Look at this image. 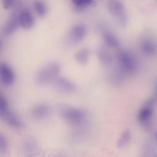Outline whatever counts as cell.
<instances>
[{
  "label": "cell",
  "mask_w": 157,
  "mask_h": 157,
  "mask_svg": "<svg viewBox=\"0 0 157 157\" xmlns=\"http://www.w3.org/2000/svg\"><path fill=\"white\" fill-rule=\"evenodd\" d=\"M19 25L18 20V10H16L9 17L6 23H5L2 33L4 36H9L12 34L17 29Z\"/></svg>",
  "instance_id": "12"
},
{
  "label": "cell",
  "mask_w": 157,
  "mask_h": 157,
  "mask_svg": "<svg viewBox=\"0 0 157 157\" xmlns=\"http://www.w3.org/2000/svg\"><path fill=\"white\" fill-rule=\"evenodd\" d=\"M22 148L23 152L28 156H36L39 151L38 145L33 139H26L23 143Z\"/></svg>",
  "instance_id": "15"
},
{
  "label": "cell",
  "mask_w": 157,
  "mask_h": 157,
  "mask_svg": "<svg viewBox=\"0 0 157 157\" xmlns=\"http://www.w3.org/2000/svg\"><path fill=\"white\" fill-rule=\"evenodd\" d=\"M33 4L37 15L41 17H44L47 12L45 3L42 0H34Z\"/></svg>",
  "instance_id": "20"
},
{
  "label": "cell",
  "mask_w": 157,
  "mask_h": 157,
  "mask_svg": "<svg viewBox=\"0 0 157 157\" xmlns=\"http://www.w3.org/2000/svg\"><path fill=\"white\" fill-rule=\"evenodd\" d=\"M8 148V142L6 137L2 134H0V153L4 154Z\"/></svg>",
  "instance_id": "24"
},
{
  "label": "cell",
  "mask_w": 157,
  "mask_h": 157,
  "mask_svg": "<svg viewBox=\"0 0 157 157\" xmlns=\"http://www.w3.org/2000/svg\"><path fill=\"white\" fill-rule=\"evenodd\" d=\"M109 13L121 26H124L128 22V15L123 4L120 0H109L107 2Z\"/></svg>",
  "instance_id": "4"
},
{
  "label": "cell",
  "mask_w": 157,
  "mask_h": 157,
  "mask_svg": "<svg viewBox=\"0 0 157 157\" xmlns=\"http://www.w3.org/2000/svg\"><path fill=\"white\" fill-rule=\"evenodd\" d=\"M19 25L24 29H29L35 25V20L31 12L28 8L18 10Z\"/></svg>",
  "instance_id": "8"
},
{
  "label": "cell",
  "mask_w": 157,
  "mask_h": 157,
  "mask_svg": "<svg viewBox=\"0 0 157 157\" xmlns=\"http://www.w3.org/2000/svg\"><path fill=\"white\" fill-rule=\"evenodd\" d=\"M156 140H157V134H156Z\"/></svg>",
  "instance_id": "27"
},
{
  "label": "cell",
  "mask_w": 157,
  "mask_h": 157,
  "mask_svg": "<svg viewBox=\"0 0 157 157\" xmlns=\"http://www.w3.org/2000/svg\"><path fill=\"white\" fill-rule=\"evenodd\" d=\"M142 153L145 156H157V151L155 147L151 144L145 142L142 147Z\"/></svg>",
  "instance_id": "21"
},
{
  "label": "cell",
  "mask_w": 157,
  "mask_h": 157,
  "mask_svg": "<svg viewBox=\"0 0 157 157\" xmlns=\"http://www.w3.org/2000/svg\"><path fill=\"white\" fill-rule=\"evenodd\" d=\"M156 102L157 100L153 96L149 98L139 112L138 121L140 125L146 129L151 128L153 107Z\"/></svg>",
  "instance_id": "3"
},
{
  "label": "cell",
  "mask_w": 157,
  "mask_h": 157,
  "mask_svg": "<svg viewBox=\"0 0 157 157\" xmlns=\"http://www.w3.org/2000/svg\"><path fill=\"white\" fill-rule=\"evenodd\" d=\"M102 34L103 39L107 46L113 49L120 48V42L118 37L113 33L107 29H102Z\"/></svg>",
  "instance_id": "14"
},
{
  "label": "cell",
  "mask_w": 157,
  "mask_h": 157,
  "mask_svg": "<svg viewBox=\"0 0 157 157\" xmlns=\"http://www.w3.org/2000/svg\"><path fill=\"white\" fill-rule=\"evenodd\" d=\"M90 55V51L87 48H81L78 50L74 55L75 61L81 65H85L88 63Z\"/></svg>",
  "instance_id": "17"
},
{
  "label": "cell",
  "mask_w": 157,
  "mask_h": 157,
  "mask_svg": "<svg viewBox=\"0 0 157 157\" xmlns=\"http://www.w3.org/2000/svg\"><path fill=\"white\" fill-rule=\"evenodd\" d=\"M9 110V109L7 101L6 98L1 94L0 96V116H3Z\"/></svg>",
  "instance_id": "23"
},
{
  "label": "cell",
  "mask_w": 157,
  "mask_h": 157,
  "mask_svg": "<svg viewBox=\"0 0 157 157\" xmlns=\"http://www.w3.org/2000/svg\"><path fill=\"white\" fill-rule=\"evenodd\" d=\"M55 86L59 92L65 94H71L75 91L76 86L74 82L69 79L58 76L54 81Z\"/></svg>",
  "instance_id": "7"
},
{
  "label": "cell",
  "mask_w": 157,
  "mask_h": 157,
  "mask_svg": "<svg viewBox=\"0 0 157 157\" xmlns=\"http://www.w3.org/2000/svg\"><path fill=\"white\" fill-rule=\"evenodd\" d=\"M124 73L125 72L121 67L114 69L110 74V80L111 82L114 84L121 83L124 78Z\"/></svg>",
  "instance_id": "19"
},
{
  "label": "cell",
  "mask_w": 157,
  "mask_h": 157,
  "mask_svg": "<svg viewBox=\"0 0 157 157\" xmlns=\"http://www.w3.org/2000/svg\"><path fill=\"white\" fill-rule=\"evenodd\" d=\"M142 52L148 56L154 55L157 53V42L150 36H144L140 43Z\"/></svg>",
  "instance_id": "9"
},
{
  "label": "cell",
  "mask_w": 157,
  "mask_h": 157,
  "mask_svg": "<svg viewBox=\"0 0 157 157\" xmlns=\"http://www.w3.org/2000/svg\"><path fill=\"white\" fill-rule=\"evenodd\" d=\"M0 79L2 84L5 86H9L15 80V74L12 69L6 63H1L0 65Z\"/></svg>",
  "instance_id": "10"
},
{
  "label": "cell",
  "mask_w": 157,
  "mask_h": 157,
  "mask_svg": "<svg viewBox=\"0 0 157 157\" xmlns=\"http://www.w3.org/2000/svg\"><path fill=\"white\" fill-rule=\"evenodd\" d=\"M61 71V65L56 61L50 62L42 66L36 73V82L44 85L54 82Z\"/></svg>",
  "instance_id": "1"
},
{
  "label": "cell",
  "mask_w": 157,
  "mask_h": 157,
  "mask_svg": "<svg viewBox=\"0 0 157 157\" xmlns=\"http://www.w3.org/2000/svg\"><path fill=\"white\" fill-rule=\"evenodd\" d=\"M1 118L13 129L21 130L24 128L23 123L20 117L10 110H9L6 114L1 117Z\"/></svg>",
  "instance_id": "13"
},
{
  "label": "cell",
  "mask_w": 157,
  "mask_h": 157,
  "mask_svg": "<svg viewBox=\"0 0 157 157\" xmlns=\"http://www.w3.org/2000/svg\"><path fill=\"white\" fill-rule=\"evenodd\" d=\"M97 55L101 64L104 66H109L112 63V57L105 46H100L97 49Z\"/></svg>",
  "instance_id": "16"
},
{
  "label": "cell",
  "mask_w": 157,
  "mask_h": 157,
  "mask_svg": "<svg viewBox=\"0 0 157 157\" xmlns=\"http://www.w3.org/2000/svg\"><path fill=\"white\" fill-rule=\"evenodd\" d=\"M72 3L78 9H83L91 6L93 0H71Z\"/></svg>",
  "instance_id": "22"
},
{
  "label": "cell",
  "mask_w": 157,
  "mask_h": 157,
  "mask_svg": "<svg viewBox=\"0 0 157 157\" xmlns=\"http://www.w3.org/2000/svg\"><path fill=\"white\" fill-rule=\"evenodd\" d=\"M87 29L83 23H77L70 29L67 36V42L69 45H76L82 42L86 35Z\"/></svg>",
  "instance_id": "6"
},
{
  "label": "cell",
  "mask_w": 157,
  "mask_h": 157,
  "mask_svg": "<svg viewBox=\"0 0 157 157\" xmlns=\"http://www.w3.org/2000/svg\"><path fill=\"white\" fill-rule=\"evenodd\" d=\"M131 139V134L129 129H126L122 132L120 138L117 142V146L118 148H124L127 146Z\"/></svg>",
  "instance_id": "18"
},
{
  "label": "cell",
  "mask_w": 157,
  "mask_h": 157,
  "mask_svg": "<svg viewBox=\"0 0 157 157\" xmlns=\"http://www.w3.org/2000/svg\"><path fill=\"white\" fill-rule=\"evenodd\" d=\"M1 2L4 9L8 10L13 6L15 0H1Z\"/></svg>",
  "instance_id": "25"
},
{
  "label": "cell",
  "mask_w": 157,
  "mask_h": 157,
  "mask_svg": "<svg viewBox=\"0 0 157 157\" xmlns=\"http://www.w3.org/2000/svg\"><path fill=\"white\" fill-rule=\"evenodd\" d=\"M31 115L36 120H42L47 118L52 113L51 108L44 103H39L34 105L31 109Z\"/></svg>",
  "instance_id": "11"
},
{
  "label": "cell",
  "mask_w": 157,
  "mask_h": 157,
  "mask_svg": "<svg viewBox=\"0 0 157 157\" xmlns=\"http://www.w3.org/2000/svg\"><path fill=\"white\" fill-rule=\"evenodd\" d=\"M118 60L120 67L125 73L134 74L137 69V63L132 54L128 50H121L118 53Z\"/></svg>",
  "instance_id": "5"
},
{
  "label": "cell",
  "mask_w": 157,
  "mask_h": 157,
  "mask_svg": "<svg viewBox=\"0 0 157 157\" xmlns=\"http://www.w3.org/2000/svg\"><path fill=\"white\" fill-rule=\"evenodd\" d=\"M153 97L157 100V82H156L155 87V94H154Z\"/></svg>",
  "instance_id": "26"
},
{
  "label": "cell",
  "mask_w": 157,
  "mask_h": 157,
  "mask_svg": "<svg viewBox=\"0 0 157 157\" xmlns=\"http://www.w3.org/2000/svg\"><path fill=\"white\" fill-rule=\"evenodd\" d=\"M59 114L64 120L77 126L83 125L86 121V113L78 108L62 105L59 107Z\"/></svg>",
  "instance_id": "2"
}]
</instances>
